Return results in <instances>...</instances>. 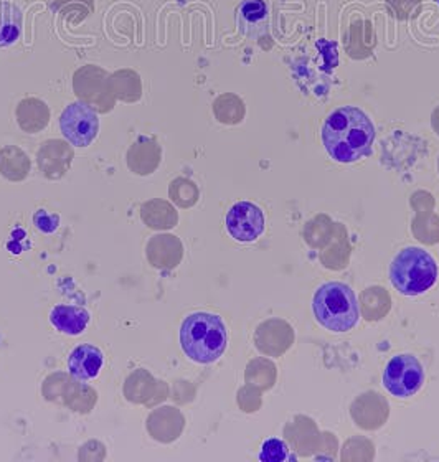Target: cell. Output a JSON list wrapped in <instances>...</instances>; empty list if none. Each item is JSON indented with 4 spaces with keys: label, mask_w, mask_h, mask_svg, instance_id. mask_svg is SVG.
I'll list each match as a JSON object with an SVG mask.
<instances>
[{
    "label": "cell",
    "mask_w": 439,
    "mask_h": 462,
    "mask_svg": "<svg viewBox=\"0 0 439 462\" xmlns=\"http://www.w3.org/2000/svg\"><path fill=\"white\" fill-rule=\"evenodd\" d=\"M70 378H71V375H67V374H63V372H57V374L48 375L47 378H45V382H43V386H42L43 398H45L47 402H50V403L60 404Z\"/></svg>",
    "instance_id": "cell-24"
},
{
    "label": "cell",
    "mask_w": 439,
    "mask_h": 462,
    "mask_svg": "<svg viewBox=\"0 0 439 462\" xmlns=\"http://www.w3.org/2000/svg\"><path fill=\"white\" fill-rule=\"evenodd\" d=\"M423 383L425 370L416 356H393L383 372V385L398 398H408L418 393Z\"/></svg>",
    "instance_id": "cell-7"
},
{
    "label": "cell",
    "mask_w": 439,
    "mask_h": 462,
    "mask_svg": "<svg viewBox=\"0 0 439 462\" xmlns=\"http://www.w3.org/2000/svg\"><path fill=\"white\" fill-rule=\"evenodd\" d=\"M315 319L332 332H347L359 322V304L352 289L344 282H327L315 291Z\"/></svg>",
    "instance_id": "cell-3"
},
{
    "label": "cell",
    "mask_w": 439,
    "mask_h": 462,
    "mask_svg": "<svg viewBox=\"0 0 439 462\" xmlns=\"http://www.w3.org/2000/svg\"><path fill=\"white\" fill-rule=\"evenodd\" d=\"M32 162L29 155L15 145H5L0 151V173L10 182H22L29 177Z\"/></svg>",
    "instance_id": "cell-19"
},
{
    "label": "cell",
    "mask_w": 439,
    "mask_h": 462,
    "mask_svg": "<svg viewBox=\"0 0 439 462\" xmlns=\"http://www.w3.org/2000/svg\"><path fill=\"white\" fill-rule=\"evenodd\" d=\"M181 346L185 356L197 364H213L225 354L229 332L219 316L195 312L183 320Z\"/></svg>",
    "instance_id": "cell-2"
},
{
    "label": "cell",
    "mask_w": 439,
    "mask_h": 462,
    "mask_svg": "<svg viewBox=\"0 0 439 462\" xmlns=\"http://www.w3.org/2000/svg\"><path fill=\"white\" fill-rule=\"evenodd\" d=\"M169 197L177 207L181 208H191L193 207L197 200H199V189L197 185L189 180V179H183L179 177L175 179L171 187H169Z\"/></svg>",
    "instance_id": "cell-22"
},
{
    "label": "cell",
    "mask_w": 439,
    "mask_h": 462,
    "mask_svg": "<svg viewBox=\"0 0 439 462\" xmlns=\"http://www.w3.org/2000/svg\"><path fill=\"white\" fill-rule=\"evenodd\" d=\"M60 129L68 143L77 147H88L98 137L99 119L96 109L79 101L65 107L60 116Z\"/></svg>",
    "instance_id": "cell-6"
},
{
    "label": "cell",
    "mask_w": 439,
    "mask_h": 462,
    "mask_svg": "<svg viewBox=\"0 0 439 462\" xmlns=\"http://www.w3.org/2000/svg\"><path fill=\"white\" fill-rule=\"evenodd\" d=\"M287 459V446L279 439H269L263 446L261 461H285Z\"/></svg>",
    "instance_id": "cell-25"
},
{
    "label": "cell",
    "mask_w": 439,
    "mask_h": 462,
    "mask_svg": "<svg viewBox=\"0 0 439 462\" xmlns=\"http://www.w3.org/2000/svg\"><path fill=\"white\" fill-rule=\"evenodd\" d=\"M141 220L151 230H173L179 223V213L173 203L163 199H153L141 207Z\"/></svg>",
    "instance_id": "cell-15"
},
{
    "label": "cell",
    "mask_w": 439,
    "mask_h": 462,
    "mask_svg": "<svg viewBox=\"0 0 439 462\" xmlns=\"http://www.w3.org/2000/svg\"><path fill=\"white\" fill-rule=\"evenodd\" d=\"M98 403V392L93 386L81 383V380H77L71 376L68 380L67 388L61 396L60 404L67 406L73 413L88 414L95 410Z\"/></svg>",
    "instance_id": "cell-17"
},
{
    "label": "cell",
    "mask_w": 439,
    "mask_h": 462,
    "mask_svg": "<svg viewBox=\"0 0 439 462\" xmlns=\"http://www.w3.org/2000/svg\"><path fill=\"white\" fill-rule=\"evenodd\" d=\"M103 364H105L103 352L91 344H83V346H78L70 354L68 370H70V375L75 376L77 380L88 382L98 376Z\"/></svg>",
    "instance_id": "cell-14"
},
{
    "label": "cell",
    "mask_w": 439,
    "mask_h": 462,
    "mask_svg": "<svg viewBox=\"0 0 439 462\" xmlns=\"http://www.w3.org/2000/svg\"><path fill=\"white\" fill-rule=\"evenodd\" d=\"M390 280L401 294L418 296L434 286L438 280V264L428 251L405 248L393 260Z\"/></svg>",
    "instance_id": "cell-4"
},
{
    "label": "cell",
    "mask_w": 439,
    "mask_h": 462,
    "mask_svg": "<svg viewBox=\"0 0 439 462\" xmlns=\"http://www.w3.org/2000/svg\"><path fill=\"white\" fill-rule=\"evenodd\" d=\"M145 428L154 441L171 444L181 438L182 431L185 428V418L181 413V410L173 406H163V408H155L153 413L147 416Z\"/></svg>",
    "instance_id": "cell-11"
},
{
    "label": "cell",
    "mask_w": 439,
    "mask_h": 462,
    "mask_svg": "<svg viewBox=\"0 0 439 462\" xmlns=\"http://www.w3.org/2000/svg\"><path fill=\"white\" fill-rule=\"evenodd\" d=\"M109 77L107 71L95 65L79 68L73 77L78 99L96 109V113H111L116 106V97L109 87Z\"/></svg>",
    "instance_id": "cell-5"
},
{
    "label": "cell",
    "mask_w": 439,
    "mask_h": 462,
    "mask_svg": "<svg viewBox=\"0 0 439 462\" xmlns=\"http://www.w3.org/2000/svg\"><path fill=\"white\" fill-rule=\"evenodd\" d=\"M123 392L129 403L144 404L147 408H155L171 395L169 385L163 380L154 378L145 368H137L126 378Z\"/></svg>",
    "instance_id": "cell-8"
},
{
    "label": "cell",
    "mask_w": 439,
    "mask_h": 462,
    "mask_svg": "<svg viewBox=\"0 0 439 462\" xmlns=\"http://www.w3.org/2000/svg\"><path fill=\"white\" fill-rule=\"evenodd\" d=\"M78 459L83 462H99L106 459V446L99 441H88L81 446Z\"/></svg>",
    "instance_id": "cell-26"
},
{
    "label": "cell",
    "mask_w": 439,
    "mask_h": 462,
    "mask_svg": "<svg viewBox=\"0 0 439 462\" xmlns=\"http://www.w3.org/2000/svg\"><path fill=\"white\" fill-rule=\"evenodd\" d=\"M265 213L251 202L235 203L227 215V230L241 243L258 240L265 231Z\"/></svg>",
    "instance_id": "cell-9"
},
{
    "label": "cell",
    "mask_w": 439,
    "mask_h": 462,
    "mask_svg": "<svg viewBox=\"0 0 439 462\" xmlns=\"http://www.w3.org/2000/svg\"><path fill=\"white\" fill-rule=\"evenodd\" d=\"M267 7L265 0H245L238 9L239 25L248 29L266 20Z\"/></svg>",
    "instance_id": "cell-23"
},
{
    "label": "cell",
    "mask_w": 439,
    "mask_h": 462,
    "mask_svg": "<svg viewBox=\"0 0 439 462\" xmlns=\"http://www.w3.org/2000/svg\"><path fill=\"white\" fill-rule=\"evenodd\" d=\"M373 141L372 119L359 107H339L325 119L322 143L337 162L350 164L372 154Z\"/></svg>",
    "instance_id": "cell-1"
},
{
    "label": "cell",
    "mask_w": 439,
    "mask_h": 462,
    "mask_svg": "<svg viewBox=\"0 0 439 462\" xmlns=\"http://www.w3.org/2000/svg\"><path fill=\"white\" fill-rule=\"evenodd\" d=\"M73 157L75 152L71 145H68L61 139H50L40 145L37 164L40 172L43 173L48 180H60L70 171Z\"/></svg>",
    "instance_id": "cell-10"
},
{
    "label": "cell",
    "mask_w": 439,
    "mask_h": 462,
    "mask_svg": "<svg viewBox=\"0 0 439 462\" xmlns=\"http://www.w3.org/2000/svg\"><path fill=\"white\" fill-rule=\"evenodd\" d=\"M109 87L116 101L137 103L143 97L141 78L133 69H121L109 77Z\"/></svg>",
    "instance_id": "cell-20"
},
{
    "label": "cell",
    "mask_w": 439,
    "mask_h": 462,
    "mask_svg": "<svg viewBox=\"0 0 439 462\" xmlns=\"http://www.w3.org/2000/svg\"><path fill=\"white\" fill-rule=\"evenodd\" d=\"M89 312L79 306H63L60 304L51 310L50 320L57 328L58 332L67 336H79L85 332L89 324Z\"/></svg>",
    "instance_id": "cell-18"
},
{
    "label": "cell",
    "mask_w": 439,
    "mask_h": 462,
    "mask_svg": "<svg viewBox=\"0 0 439 462\" xmlns=\"http://www.w3.org/2000/svg\"><path fill=\"white\" fill-rule=\"evenodd\" d=\"M127 167L135 175H151L155 172L163 161V149L153 137H137L129 151H127Z\"/></svg>",
    "instance_id": "cell-13"
},
{
    "label": "cell",
    "mask_w": 439,
    "mask_h": 462,
    "mask_svg": "<svg viewBox=\"0 0 439 462\" xmlns=\"http://www.w3.org/2000/svg\"><path fill=\"white\" fill-rule=\"evenodd\" d=\"M22 33V12L17 5L0 2V47H7L19 40Z\"/></svg>",
    "instance_id": "cell-21"
},
{
    "label": "cell",
    "mask_w": 439,
    "mask_h": 462,
    "mask_svg": "<svg viewBox=\"0 0 439 462\" xmlns=\"http://www.w3.org/2000/svg\"><path fill=\"white\" fill-rule=\"evenodd\" d=\"M145 256L155 270L173 271L183 258V245L171 233L154 235L145 246Z\"/></svg>",
    "instance_id": "cell-12"
},
{
    "label": "cell",
    "mask_w": 439,
    "mask_h": 462,
    "mask_svg": "<svg viewBox=\"0 0 439 462\" xmlns=\"http://www.w3.org/2000/svg\"><path fill=\"white\" fill-rule=\"evenodd\" d=\"M438 2H439V0H438Z\"/></svg>",
    "instance_id": "cell-27"
},
{
    "label": "cell",
    "mask_w": 439,
    "mask_h": 462,
    "mask_svg": "<svg viewBox=\"0 0 439 462\" xmlns=\"http://www.w3.org/2000/svg\"><path fill=\"white\" fill-rule=\"evenodd\" d=\"M17 123L23 133H40L50 123V109L39 97H25L17 106Z\"/></svg>",
    "instance_id": "cell-16"
}]
</instances>
